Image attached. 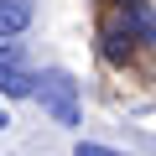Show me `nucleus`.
Listing matches in <instances>:
<instances>
[{"instance_id": "obj_3", "label": "nucleus", "mask_w": 156, "mask_h": 156, "mask_svg": "<svg viewBox=\"0 0 156 156\" xmlns=\"http://www.w3.org/2000/svg\"><path fill=\"white\" fill-rule=\"evenodd\" d=\"M31 16H37V0H0V42L21 37L31 26Z\"/></svg>"}, {"instance_id": "obj_4", "label": "nucleus", "mask_w": 156, "mask_h": 156, "mask_svg": "<svg viewBox=\"0 0 156 156\" xmlns=\"http://www.w3.org/2000/svg\"><path fill=\"white\" fill-rule=\"evenodd\" d=\"M73 156H120L115 146H99V140H83V146H73Z\"/></svg>"}, {"instance_id": "obj_5", "label": "nucleus", "mask_w": 156, "mask_h": 156, "mask_svg": "<svg viewBox=\"0 0 156 156\" xmlns=\"http://www.w3.org/2000/svg\"><path fill=\"white\" fill-rule=\"evenodd\" d=\"M5 125H11V115H5V104H0V130H5Z\"/></svg>"}, {"instance_id": "obj_2", "label": "nucleus", "mask_w": 156, "mask_h": 156, "mask_svg": "<svg viewBox=\"0 0 156 156\" xmlns=\"http://www.w3.org/2000/svg\"><path fill=\"white\" fill-rule=\"evenodd\" d=\"M31 89H37V73L26 68L21 47L16 42H0V94L5 99H31Z\"/></svg>"}, {"instance_id": "obj_1", "label": "nucleus", "mask_w": 156, "mask_h": 156, "mask_svg": "<svg viewBox=\"0 0 156 156\" xmlns=\"http://www.w3.org/2000/svg\"><path fill=\"white\" fill-rule=\"evenodd\" d=\"M31 99H37V104L52 115V125H62V130H73V125H78V83H73V73L47 68V73L37 78Z\"/></svg>"}]
</instances>
